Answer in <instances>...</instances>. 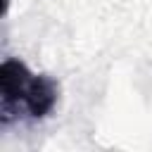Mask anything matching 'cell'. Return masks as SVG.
I'll use <instances>...</instances> for the list:
<instances>
[{"label": "cell", "mask_w": 152, "mask_h": 152, "mask_svg": "<svg viewBox=\"0 0 152 152\" xmlns=\"http://www.w3.org/2000/svg\"><path fill=\"white\" fill-rule=\"evenodd\" d=\"M33 76L21 59H5L0 64V121L10 124L28 97Z\"/></svg>", "instance_id": "cell-1"}, {"label": "cell", "mask_w": 152, "mask_h": 152, "mask_svg": "<svg viewBox=\"0 0 152 152\" xmlns=\"http://www.w3.org/2000/svg\"><path fill=\"white\" fill-rule=\"evenodd\" d=\"M57 95H59L57 81L50 78V76H45V74H36L33 83H31V93H28L26 104H24V112L31 119H45L55 109Z\"/></svg>", "instance_id": "cell-2"}]
</instances>
